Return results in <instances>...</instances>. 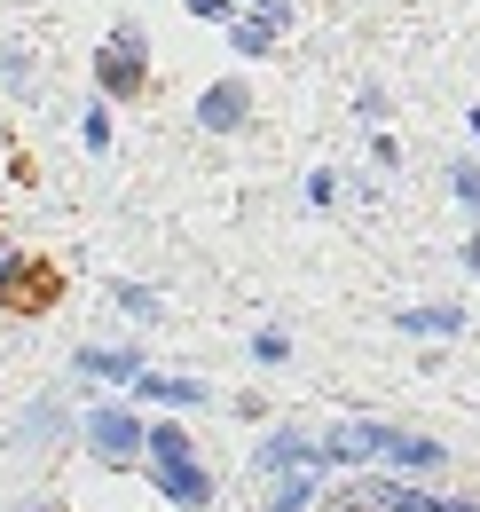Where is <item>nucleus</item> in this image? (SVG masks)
Listing matches in <instances>:
<instances>
[{
  "label": "nucleus",
  "mask_w": 480,
  "mask_h": 512,
  "mask_svg": "<svg viewBox=\"0 0 480 512\" xmlns=\"http://www.w3.org/2000/svg\"><path fill=\"white\" fill-rule=\"evenodd\" d=\"M370 457L410 465V473H441V465H449L441 442L402 434V426H378V418H355V426H331V434H323V465H370Z\"/></svg>",
  "instance_id": "f257e3e1"
},
{
  "label": "nucleus",
  "mask_w": 480,
  "mask_h": 512,
  "mask_svg": "<svg viewBox=\"0 0 480 512\" xmlns=\"http://www.w3.org/2000/svg\"><path fill=\"white\" fill-rule=\"evenodd\" d=\"M142 465H150V481H158L174 505H205V497H213V473H205L197 442L181 434L174 418H150V449H142Z\"/></svg>",
  "instance_id": "f03ea898"
},
{
  "label": "nucleus",
  "mask_w": 480,
  "mask_h": 512,
  "mask_svg": "<svg viewBox=\"0 0 480 512\" xmlns=\"http://www.w3.org/2000/svg\"><path fill=\"white\" fill-rule=\"evenodd\" d=\"M79 434H87V449H95L103 465H142L150 418H134L126 402H95V410H79Z\"/></svg>",
  "instance_id": "7ed1b4c3"
},
{
  "label": "nucleus",
  "mask_w": 480,
  "mask_h": 512,
  "mask_svg": "<svg viewBox=\"0 0 480 512\" xmlns=\"http://www.w3.org/2000/svg\"><path fill=\"white\" fill-rule=\"evenodd\" d=\"M142 71H150V48H142V32H134V24H119V32H111V48L95 56L103 95H134V87H142Z\"/></svg>",
  "instance_id": "20e7f679"
},
{
  "label": "nucleus",
  "mask_w": 480,
  "mask_h": 512,
  "mask_svg": "<svg viewBox=\"0 0 480 512\" xmlns=\"http://www.w3.org/2000/svg\"><path fill=\"white\" fill-rule=\"evenodd\" d=\"M197 119H205L213 134H237L244 119H252V95H244L237 79H213V87H205V103H197Z\"/></svg>",
  "instance_id": "39448f33"
},
{
  "label": "nucleus",
  "mask_w": 480,
  "mask_h": 512,
  "mask_svg": "<svg viewBox=\"0 0 480 512\" xmlns=\"http://www.w3.org/2000/svg\"><path fill=\"white\" fill-rule=\"evenodd\" d=\"M370 505H386V512H473L465 497H425V489H410V481H378Z\"/></svg>",
  "instance_id": "423d86ee"
},
{
  "label": "nucleus",
  "mask_w": 480,
  "mask_h": 512,
  "mask_svg": "<svg viewBox=\"0 0 480 512\" xmlns=\"http://www.w3.org/2000/svg\"><path fill=\"white\" fill-rule=\"evenodd\" d=\"M134 394H142V402H158V410H197V402H205V386H197V379H166V371H142Z\"/></svg>",
  "instance_id": "0eeeda50"
},
{
  "label": "nucleus",
  "mask_w": 480,
  "mask_h": 512,
  "mask_svg": "<svg viewBox=\"0 0 480 512\" xmlns=\"http://www.w3.org/2000/svg\"><path fill=\"white\" fill-rule=\"evenodd\" d=\"M284 465H323V442H307V434H268L260 442V473H284Z\"/></svg>",
  "instance_id": "6e6552de"
},
{
  "label": "nucleus",
  "mask_w": 480,
  "mask_h": 512,
  "mask_svg": "<svg viewBox=\"0 0 480 512\" xmlns=\"http://www.w3.org/2000/svg\"><path fill=\"white\" fill-rule=\"evenodd\" d=\"M394 331H410V339H457V331H465V308H402Z\"/></svg>",
  "instance_id": "1a4fd4ad"
},
{
  "label": "nucleus",
  "mask_w": 480,
  "mask_h": 512,
  "mask_svg": "<svg viewBox=\"0 0 480 512\" xmlns=\"http://www.w3.org/2000/svg\"><path fill=\"white\" fill-rule=\"evenodd\" d=\"M276 32H284V8H276V16H260V8H252L244 24H229V48H237V56H268V48H276Z\"/></svg>",
  "instance_id": "9d476101"
},
{
  "label": "nucleus",
  "mask_w": 480,
  "mask_h": 512,
  "mask_svg": "<svg viewBox=\"0 0 480 512\" xmlns=\"http://www.w3.org/2000/svg\"><path fill=\"white\" fill-rule=\"evenodd\" d=\"M300 505H315V465H284L268 489V512H300Z\"/></svg>",
  "instance_id": "9b49d317"
},
{
  "label": "nucleus",
  "mask_w": 480,
  "mask_h": 512,
  "mask_svg": "<svg viewBox=\"0 0 480 512\" xmlns=\"http://www.w3.org/2000/svg\"><path fill=\"white\" fill-rule=\"evenodd\" d=\"M79 371H87V379H142V355H126V347H87V355H79Z\"/></svg>",
  "instance_id": "f8f14e48"
},
{
  "label": "nucleus",
  "mask_w": 480,
  "mask_h": 512,
  "mask_svg": "<svg viewBox=\"0 0 480 512\" xmlns=\"http://www.w3.org/2000/svg\"><path fill=\"white\" fill-rule=\"evenodd\" d=\"M119 308L150 323V316H158V292H142V284H119Z\"/></svg>",
  "instance_id": "ddd939ff"
},
{
  "label": "nucleus",
  "mask_w": 480,
  "mask_h": 512,
  "mask_svg": "<svg viewBox=\"0 0 480 512\" xmlns=\"http://www.w3.org/2000/svg\"><path fill=\"white\" fill-rule=\"evenodd\" d=\"M284 355H292L284 331H260V339H252V363H284Z\"/></svg>",
  "instance_id": "4468645a"
},
{
  "label": "nucleus",
  "mask_w": 480,
  "mask_h": 512,
  "mask_svg": "<svg viewBox=\"0 0 480 512\" xmlns=\"http://www.w3.org/2000/svg\"><path fill=\"white\" fill-rule=\"evenodd\" d=\"M449 190H457V197L480 213V174H473V166H449Z\"/></svg>",
  "instance_id": "2eb2a0df"
},
{
  "label": "nucleus",
  "mask_w": 480,
  "mask_h": 512,
  "mask_svg": "<svg viewBox=\"0 0 480 512\" xmlns=\"http://www.w3.org/2000/svg\"><path fill=\"white\" fill-rule=\"evenodd\" d=\"M79 134H87V150H103V142H111V119H103V111H87V119H79Z\"/></svg>",
  "instance_id": "dca6fc26"
},
{
  "label": "nucleus",
  "mask_w": 480,
  "mask_h": 512,
  "mask_svg": "<svg viewBox=\"0 0 480 512\" xmlns=\"http://www.w3.org/2000/svg\"><path fill=\"white\" fill-rule=\"evenodd\" d=\"M8 276H24V260H16L8 245H0V284H8Z\"/></svg>",
  "instance_id": "f3484780"
},
{
  "label": "nucleus",
  "mask_w": 480,
  "mask_h": 512,
  "mask_svg": "<svg viewBox=\"0 0 480 512\" xmlns=\"http://www.w3.org/2000/svg\"><path fill=\"white\" fill-rule=\"evenodd\" d=\"M189 8H197V16H229V0H189Z\"/></svg>",
  "instance_id": "a211bd4d"
},
{
  "label": "nucleus",
  "mask_w": 480,
  "mask_h": 512,
  "mask_svg": "<svg viewBox=\"0 0 480 512\" xmlns=\"http://www.w3.org/2000/svg\"><path fill=\"white\" fill-rule=\"evenodd\" d=\"M465 260H473V268H480V237H473V253H465Z\"/></svg>",
  "instance_id": "6ab92c4d"
}]
</instances>
